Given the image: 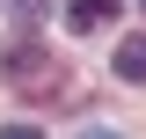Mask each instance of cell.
<instances>
[{
	"label": "cell",
	"mask_w": 146,
	"mask_h": 139,
	"mask_svg": "<svg viewBox=\"0 0 146 139\" xmlns=\"http://www.w3.org/2000/svg\"><path fill=\"white\" fill-rule=\"evenodd\" d=\"M117 7H124V0H66V22H73V37L80 29H110Z\"/></svg>",
	"instance_id": "1"
},
{
	"label": "cell",
	"mask_w": 146,
	"mask_h": 139,
	"mask_svg": "<svg viewBox=\"0 0 146 139\" xmlns=\"http://www.w3.org/2000/svg\"><path fill=\"white\" fill-rule=\"evenodd\" d=\"M110 66H117V81H146V37H124Z\"/></svg>",
	"instance_id": "2"
},
{
	"label": "cell",
	"mask_w": 146,
	"mask_h": 139,
	"mask_svg": "<svg viewBox=\"0 0 146 139\" xmlns=\"http://www.w3.org/2000/svg\"><path fill=\"white\" fill-rule=\"evenodd\" d=\"M0 139H44L36 124H0Z\"/></svg>",
	"instance_id": "3"
},
{
	"label": "cell",
	"mask_w": 146,
	"mask_h": 139,
	"mask_svg": "<svg viewBox=\"0 0 146 139\" xmlns=\"http://www.w3.org/2000/svg\"><path fill=\"white\" fill-rule=\"evenodd\" d=\"M15 7H22V15H44V0H15Z\"/></svg>",
	"instance_id": "4"
},
{
	"label": "cell",
	"mask_w": 146,
	"mask_h": 139,
	"mask_svg": "<svg viewBox=\"0 0 146 139\" xmlns=\"http://www.w3.org/2000/svg\"><path fill=\"white\" fill-rule=\"evenodd\" d=\"M80 139H117V132H102V124H95V132H80Z\"/></svg>",
	"instance_id": "5"
},
{
	"label": "cell",
	"mask_w": 146,
	"mask_h": 139,
	"mask_svg": "<svg viewBox=\"0 0 146 139\" xmlns=\"http://www.w3.org/2000/svg\"><path fill=\"white\" fill-rule=\"evenodd\" d=\"M139 7H146V0H139Z\"/></svg>",
	"instance_id": "6"
}]
</instances>
